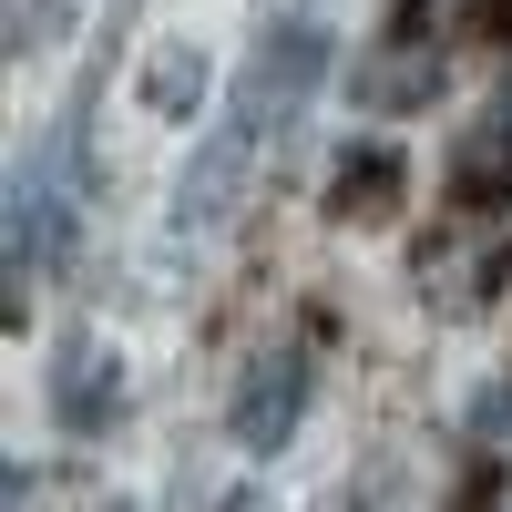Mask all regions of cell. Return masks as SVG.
Here are the masks:
<instances>
[{"label":"cell","instance_id":"6da1fadb","mask_svg":"<svg viewBox=\"0 0 512 512\" xmlns=\"http://www.w3.org/2000/svg\"><path fill=\"white\" fill-rule=\"evenodd\" d=\"M328 82V31L318 21H267L256 31V62H246V93H236V123L246 134H277V123L308 113V93Z\"/></svg>","mask_w":512,"mask_h":512},{"label":"cell","instance_id":"7a4b0ae2","mask_svg":"<svg viewBox=\"0 0 512 512\" xmlns=\"http://www.w3.org/2000/svg\"><path fill=\"white\" fill-rule=\"evenodd\" d=\"M72 226V134H52L21 175H11V236H0V277H11V308H21V287L52 267V246Z\"/></svg>","mask_w":512,"mask_h":512},{"label":"cell","instance_id":"3957f363","mask_svg":"<svg viewBox=\"0 0 512 512\" xmlns=\"http://www.w3.org/2000/svg\"><path fill=\"white\" fill-rule=\"evenodd\" d=\"M308 379H318V369H308V338H277V349L236 379V410H226L236 451H287L297 410H308Z\"/></svg>","mask_w":512,"mask_h":512},{"label":"cell","instance_id":"277c9868","mask_svg":"<svg viewBox=\"0 0 512 512\" xmlns=\"http://www.w3.org/2000/svg\"><path fill=\"white\" fill-rule=\"evenodd\" d=\"M246 164H256V134H246V123H216V134L195 144V164H185V185H175V226H195V236H216V226L236 216V195H246Z\"/></svg>","mask_w":512,"mask_h":512},{"label":"cell","instance_id":"5b68a950","mask_svg":"<svg viewBox=\"0 0 512 512\" xmlns=\"http://www.w3.org/2000/svg\"><path fill=\"white\" fill-rule=\"evenodd\" d=\"M113 410H123V359L103 349V338H62V359H52V420H62V431H103Z\"/></svg>","mask_w":512,"mask_h":512},{"label":"cell","instance_id":"8992f818","mask_svg":"<svg viewBox=\"0 0 512 512\" xmlns=\"http://www.w3.org/2000/svg\"><path fill=\"white\" fill-rule=\"evenodd\" d=\"M431 82H441V52L400 21L390 41H379V62H359V103H369V113H400V103L431 93Z\"/></svg>","mask_w":512,"mask_h":512},{"label":"cell","instance_id":"52a82bcc","mask_svg":"<svg viewBox=\"0 0 512 512\" xmlns=\"http://www.w3.org/2000/svg\"><path fill=\"white\" fill-rule=\"evenodd\" d=\"M451 185H461V195H502V185H512V82L492 93V113L472 123V134H461V154H451Z\"/></svg>","mask_w":512,"mask_h":512},{"label":"cell","instance_id":"ba28073f","mask_svg":"<svg viewBox=\"0 0 512 512\" xmlns=\"http://www.w3.org/2000/svg\"><path fill=\"white\" fill-rule=\"evenodd\" d=\"M390 205H400V154L359 144L349 164H338V216H390Z\"/></svg>","mask_w":512,"mask_h":512},{"label":"cell","instance_id":"9c48e42d","mask_svg":"<svg viewBox=\"0 0 512 512\" xmlns=\"http://www.w3.org/2000/svg\"><path fill=\"white\" fill-rule=\"evenodd\" d=\"M195 93H205V52H154L144 62V103L175 123V113H195Z\"/></svg>","mask_w":512,"mask_h":512},{"label":"cell","instance_id":"30bf717a","mask_svg":"<svg viewBox=\"0 0 512 512\" xmlns=\"http://www.w3.org/2000/svg\"><path fill=\"white\" fill-rule=\"evenodd\" d=\"M82 0H11V52H52Z\"/></svg>","mask_w":512,"mask_h":512},{"label":"cell","instance_id":"8fae6325","mask_svg":"<svg viewBox=\"0 0 512 512\" xmlns=\"http://www.w3.org/2000/svg\"><path fill=\"white\" fill-rule=\"evenodd\" d=\"M492 21H502V31H512V0H492Z\"/></svg>","mask_w":512,"mask_h":512},{"label":"cell","instance_id":"7c38bea8","mask_svg":"<svg viewBox=\"0 0 512 512\" xmlns=\"http://www.w3.org/2000/svg\"><path fill=\"white\" fill-rule=\"evenodd\" d=\"M226 512H267V502H256V492H246V502H226Z\"/></svg>","mask_w":512,"mask_h":512}]
</instances>
